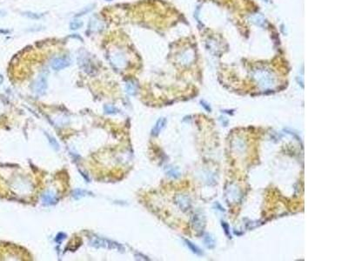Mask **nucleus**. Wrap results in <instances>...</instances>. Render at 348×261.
Here are the masks:
<instances>
[{
    "label": "nucleus",
    "instance_id": "nucleus-2",
    "mask_svg": "<svg viewBox=\"0 0 348 261\" xmlns=\"http://www.w3.org/2000/svg\"><path fill=\"white\" fill-rule=\"evenodd\" d=\"M70 65V61L65 58H54L51 63H50V66L53 70L55 71H59L62 69L66 68L67 66H69Z\"/></svg>",
    "mask_w": 348,
    "mask_h": 261
},
{
    "label": "nucleus",
    "instance_id": "nucleus-9",
    "mask_svg": "<svg viewBox=\"0 0 348 261\" xmlns=\"http://www.w3.org/2000/svg\"><path fill=\"white\" fill-rule=\"evenodd\" d=\"M185 243H186V245H187V246L194 252V253H197V254H201V252H200V250H199V248L195 245H193L192 242H190V241H188V240H185Z\"/></svg>",
    "mask_w": 348,
    "mask_h": 261
},
{
    "label": "nucleus",
    "instance_id": "nucleus-10",
    "mask_svg": "<svg viewBox=\"0 0 348 261\" xmlns=\"http://www.w3.org/2000/svg\"><path fill=\"white\" fill-rule=\"evenodd\" d=\"M72 194H73V195H72L73 198H80L85 197V196L87 194V191H85L84 190H79V189H77V190H75Z\"/></svg>",
    "mask_w": 348,
    "mask_h": 261
},
{
    "label": "nucleus",
    "instance_id": "nucleus-8",
    "mask_svg": "<svg viewBox=\"0 0 348 261\" xmlns=\"http://www.w3.org/2000/svg\"><path fill=\"white\" fill-rule=\"evenodd\" d=\"M104 112L107 114H116V113L119 112V110L116 107L112 106V105H105L104 106Z\"/></svg>",
    "mask_w": 348,
    "mask_h": 261
},
{
    "label": "nucleus",
    "instance_id": "nucleus-13",
    "mask_svg": "<svg viewBox=\"0 0 348 261\" xmlns=\"http://www.w3.org/2000/svg\"><path fill=\"white\" fill-rule=\"evenodd\" d=\"M222 225H223V227L225 229V230H224L225 233H226L227 235H229V233H228V225H227L224 222H222Z\"/></svg>",
    "mask_w": 348,
    "mask_h": 261
},
{
    "label": "nucleus",
    "instance_id": "nucleus-14",
    "mask_svg": "<svg viewBox=\"0 0 348 261\" xmlns=\"http://www.w3.org/2000/svg\"><path fill=\"white\" fill-rule=\"evenodd\" d=\"M201 104H202V105H203V106H204V107H205V109H206L208 112H211V108H210L209 106H207V105H206L207 104H205V102H201Z\"/></svg>",
    "mask_w": 348,
    "mask_h": 261
},
{
    "label": "nucleus",
    "instance_id": "nucleus-5",
    "mask_svg": "<svg viewBox=\"0 0 348 261\" xmlns=\"http://www.w3.org/2000/svg\"><path fill=\"white\" fill-rule=\"evenodd\" d=\"M165 122H166V120H165V119H160L158 120V122L156 123V124H155V126L153 127V129H152V132H151V134L153 135V136H157L159 132H160V131L164 128V126H165Z\"/></svg>",
    "mask_w": 348,
    "mask_h": 261
},
{
    "label": "nucleus",
    "instance_id": "nucleus-1",
    "mask_svg": "<svg viewBox=\"0 0 348 261\" xmlns=\"http://www.w3.org/2000/svg\"><path fill=\"white\" fill-rule=\"evenodd\" d=\"M91 243L92 245H94L96 247H105L108 249L116 248V249H119V250L122 249L121 246L119 245H118L117 243H114V242H112V241H109V240H106L104 238H96V239L94 238L93 240L91 241Z\"/></svg>",
    "mask_w": 348,
    "mask_h": 261
},
{
    "label": "nucleus",
    "instance_id": "nucleus-7",
    "mask_svg": "<svg viewBox=\"0 0 348 261\" xmlns=\"http://www.w3.org/2000/svg\"><path fill=\"white\" fill-rule=\"evenodd\" d=\"M126 92L130 94V95H134L136 93V85L134 83L131 82H127L126 83Z\"/></svg>",
    "mask_w": 348,
    "mask_h": 261
},
{
    "label": "nucleus",
    "instance_id": "nucleus-3",
    "mask_svg": "<svg viewBox=\"0 0 348 261\" xmlns=\"http://www.w3.org/2000/svg\"><path fill=\"white\" fill-rule=\"evenodd\" d=\"M46 87H47L46 80L44 77L38 78L33 85V90L38 94H44L45 92Z\"/></svg>",
    "mask_w": 348,
    "mask_h": 261
},
{
    "label": "nucleus",
    "instance_id": "nucleus-11",
    "mask_svg": "<svg viewBox=\"0 0 348 261\" xmlns=\"http://www.w3.org/2000/svg\"><path fill=\"white\" fill-rule=\"evenodd\" d=\"M205 243H206L208 247H213L214 246V240H213L212 238L209 236V235H207L206 238H205Z\"/></svg>",
    "mask_w": 348,
    "mask_h": 261
},
{
    "label": "nucleus",
    "instance_id": "nucleus-4",
    "mask_svg": "<svg viewBox=\"0 0 348 261\" xmlns=\"http://www.w3.org/2000/svg\"><path fill=\"white\" fill-rule=\"evenodd\" d=\"M57 196L52 191H47L43 195L42 200L45 205H52L57 202Z\"/></svg>",
    "mask_w": 348,
    "mask_h": 261
},
{
    "label": "nucleus",
    "instance_id": "nucleus-6",
    "mask_svg": "<svg viewBox=\"0 0 348 261\" xmlns=\"http://www.w3.org/2000/svg\"><path fill=\"white\" fill-rule=\"evenodd\" d=\"M251 22H253L254 24H256L259 26H263L264 23H265V20H264L263 17L260 16V15H254V16L251 17Z\"/></svg>",
    "mask_w": 348,
    "mask_h": 261
},
{
    "label": "nucleus",
    "instance_id": "nucleus-15",
    "mask_svg": "<svg viewBox=\"0 0 348 261\" xmlns=\"http://www.w3.org/2000/svg\"><path fill=\"white\" fill-rule=\"evenodd\" d=\"M2 82H3V77H2V76L0 75V84H1Z\"/></svg>",
    "mask_w": 348,
    "mask_h": 261
},
{
    "label": "nucleus",
    "instance_id": "nucleus-16",
    "mask_svg": "<svg viewBox=\"0 0 348 261\" xmlns=\"http://www.w3.org/2000/svg\"><path fill=\"white\" fill-rule=\"evenodd\" d=\"M107 1H112V0H107Z\"/></svg>",
    "mask_w": 348,
    "mask_h": 261
},
{
    "label": "nucleus",
    "instance_id": "nucleus-12",
    "mask_svg": "<svg viewBox=\"0 0 348 261\" xmlns=\"http://www.w3.org/2000/svg\"><path fill=\"white\" fill-rule=\"evenodd\" d=\"M83 25V23L82 22H77V21H74V22H72V24H71V29L72 30H77V29H78V28H80L81 26Z\"/></svg>",
    "mask_w": 348,
    "mask_h": 261
}]
</instances>
